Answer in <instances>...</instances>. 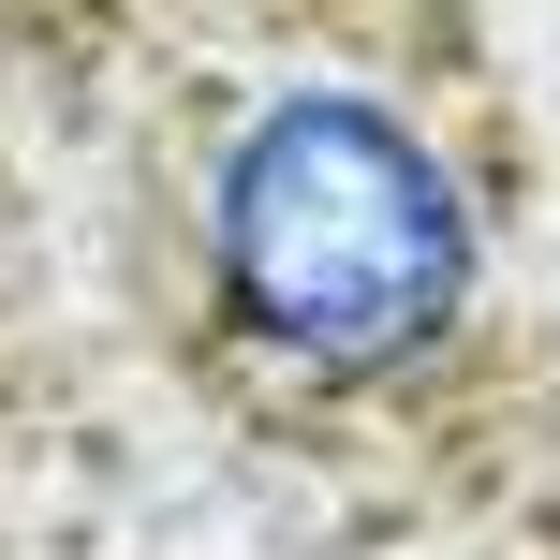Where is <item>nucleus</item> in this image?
<instances>
[{
  "mask_svg": "<svg viewBox=\"0 0 560 560\" xmlns=\"http://www.w3.org/2000/svg\"><path fill=\"white\" fill-rule=\"evenodd\" d=\"M177 295L295 413H413L502 325V177L398 59L280 45L177 133Z\"/></svg>",
  "mask_w": 560,
  "mask_h": 560,
  "instance_id": "f257e3e1",
  "label": "nucleus"
},
{
  "mask_svg": "<svg viewBox=\"0 0 560 560\" xmlns=\"http://www.w3.org/2000/svg\"><path fill=\"white\" fill-rule=\"evenodd\" d=\"M74 15H148V0H74Z\"/></svg>",
  "mask_w": 560,
  "mask_h": 560,
  "instance_id": "f03ea898",
  "label": "nucleus"
}]
</instances>
